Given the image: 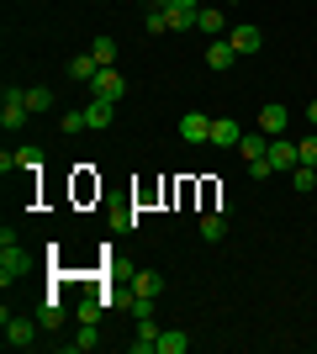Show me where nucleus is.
Instances as JSON below:
<instances>
[{"label": "nucleus", "mask_w": 317, "mask_h": 354, "mask_svg": "<svg viewBox=\"0 0 317 354\" xmlns=\"http://www.w3.org/2000/svg\"><path fill=\"white\" fill-rule=\"evenodd\" d=\"M222 233H227V212H206V217H201V238H206V243H217Z\"/></svg>", "instance_id": "nucleus-21"}, {"label": "nucleus", "mask_w": 317, "mask_h": 354, "mask_svg": "<svg viewBox=\"0 0 317 354\" xmlns=\"http://www.w3.org/2000/svg\"><path fill=\"white\" fill-rule=\"evenodd\" d=\"M27 117H32L27 90H21V85H6V101H0V127H21Z\"/></svg>", "instance_id": "nucleus-3"}, {"label": "nucleus", "mask_w": 317, "mask_h": 354, "mask_svg": "<svg viewBox=\"0 0 317 354\" xmlns=\"http://www.w3.org/2000/svg\"><path fill=\"white\" fill-rule=\"evenodd\" d=\"M307 122H312V127H317V101H312V106H307Z\"/></svg>", "instance_id": "nucleus-32"}, {"label": "nucleus", "mask_w": 317, "mask_h": 354, "mask_svg": "<svg viewBox=\"0 0 317 354\" xmlns=\"http://www.w3.org/2000/svg\"><path fill=\"white\" fill-rule=\"evenodd\" d=\"M27 106H32V117L48 111V106H53V90H48V85H27Z\"/></svg>", "instance_id": "nucleus-23"}, {"label": "nucleus", "mask_w": 317, "mask_h": 354, "mask_svg": "<svg viewBox=\"0 0 317 354\" xmlns=\"http://www.w3.org/2000/svg\"><path fill=\"white\" fill-rule=\"evenodd\" d=\"M238 153H243V164H249V169H254V164H270V138H265V133H243Z\"/></svg>", "instance_id": "nucleus-8"}, {"label": "nucleus", "mask_w": 317, "mask_h": 354, "mask_svg": "<svg viewBox=\"0 0 317 354\" xmlns=\"http://www.w3.org/2000/svg\"><path fill=\"white\" fill-rule=\"evenodd\" d=\"M111 111H117V101H101V95H95V101L85 106V127H95V133L111 127Z\"/></svg>", "instance_id": "nucleus-14"}, {"label": "nucleus", "mask_w": 317, "mask_h": 354, "mask_svg": "<svg viewBox=\"0 0 317 354\" xmlns=\"http://www.w3.org/2000/svg\"><path fill=\"white\" fill-rule=\"evenodd\" d=\"M159 349V323L153 317H137V339H133V354H153Z\"/></svg>", "instance_id": "nucleus-13"}, {"label": "nucleus", "mask_w": 317, "mask_h": 354, "mask_svg": "<svg viewBox=\"0 0 317 354\" xmlns=\"http://www.w3.org/2000/svg\"><path fill=\"white\" fill-rule=\"evenodd\" d=\"M95 344H101V333H95V323H79V333L69 344H64V349L69 354H85V349H95Z\"/></svg>", "instance_id": "nucleus-18"}, {"label": "nucleus", "mask_w": 317, "mask_h": 354, "mask_svg": "<svg viewBox=\"0 0 317 354\" xmlns=\"http://www.w3.org/2000/svg\"><path fill=\"white\" fill-rule=\"evenodd\" d=\"M291 185H296V191H317V169H312V164H296V169H291Z\"/></svg>", "instance_id": "nucleus-22"}, {"label": "nucleus", "mask_w": 317, "mask_h": 354, "mask_svg": "<svg viewBox=\"0 0 317 354\" xmlns=\"http://www.w3.org/2000/svg\"><path fill=\"white\" fill-rule=\"evenodd\" d=\"M206 64H211V69H233V64H238V48H233V43H227V37H217V43H206Z\"/></svg>", "instance_id": "nucleus-12"}, {"label": "nucleus", "mask_w": 317, "mask_h": 354, "mask_svg": "<svg viewBox=\"0 0 317 354\" xmlns=\"http://www.w3.org/2000/svg\"><path fill=\"white\" fill-rule=\"evenodd\" d=\"M196 32H206V37H222V11H217V6H201Z\"/></svg>", "instance_id": "nucleus-20"}, {"label": "nucleus", "mask_w": 317, "mask_h": 354, "mask_svg": "<svg viewBox=\"0 0 317 354\" xmlns=\"http://www.w3.org/2000/svg\"><path fill=\"white\" fill-rule=\"evenodd\" d=\"M286 127H291V111L280 101H265V106H259V133H265V138H280Z\"/></svg>", "instance_id": "nucleus-5"}, {"label": "nucleus", "mask_w": 317, "mask_h": 354, "mask_svg": "<svg viewBox=\"0 0 317 354\" xmlns=\"http://www.w3.org/2000/svg\"><path fill=\"white\" fill-rule=\"evenodd\" d=\"M296 164H302L296 143H291L286 133H280V138H270V169H296Z\"/></svg>", "instance_id": "nucleus-10"}, {"label": "nucleus", "mask_w": 317, "mask_h": 354, "mask_svg": "<svg viewBox=\"0 0 317 354\" xmlns=\"http://www.w3.org/2000/svg\"><path fill=\"white\" fill-rule=\"evenodd\" d=\"M27 265H32V259H27V249H21V238L6 227V233H0V286L11 291V281H21Z\"/></svg>", "instance_id": "nucleus-1"}, {"label": "nucleus", "mask_w": 317, "mask_h": 354, "mask_svg": "<svg viewBox=\"0 0 317 354\" xmlns=\"http://www.w3.org/2000/svg\"><path fill=\"white\" fill-rule=\"evenodd\" d=\"M169 6H175V0H148V11H169Z\"/></svg>", "instance_id": "nucleus-31"}, {"label": "nucleus", "mask_w": 317, "mask_h": 354, "mask_svg": "<svg viewBox=\"0 0 317 354\" xmlns=\"http://www.w3.org/2000/svg\"><path fill=\"white\" fill-rule=\"evenodd\" d=\"M185 349H191V339H185L180 328H159V349L153 354H185Z\"/></svg>", "instance_id": "nucleus-16"}, {"label": "nucleus", "mask_w": 317, "mask_h": 354, "mask_svg": "<svg viewBox=\"0 0 317 354\" xmlns=\"http://www.w3.org/2000/svg\"><path fill=\"white\" fill-rule=\"evenodd\" d=\"M206 143H211V148H238V143H243V127H238L233 117H217V122H211V138H206Z\"/></svg>", "instance_id": "nucleus-9"}, {"label": "nucleus", "mask_w": 317, "mask_h": 354, "mask_svg": "<svg viewBox=\"0 0 317 354\" xmlns=\"http://www.w3.org/2000/svg\"><path fill=\"white\" fill-rule=\"evenodd\" d=\"M59 127H64V133H85V111H64Z\"/></svg>", "instance_id": "nucleus-28"}, {"label": "nucleus", "mask_w": 317, "mask_h": 354, "mask_svg": "<svg viewBox=\"0 0 317 354\" xmlns=\"http://www.w3.org/2000/svg\"><path fill=\"white\" fill-rule=\"evenodd\" d=\"M111 227H117V233H127V227H137V217H133V212H117V217H111Z\"/></svg>", "instance_id": "nucleus-30"}, {"label": "nucleus", "mask_w": 317, "mask_h": 354, "mask_svg": "<svg viewBox=\"0 0 317 354\" xmlns=\"http://www.w3.org/2000/svg\"><path fill=\"white\" fill-rule=\"evenodd\" d=\"M227 43L238 48V59H254L259 48H265V27H254V21H243V27L227 32Z\"/></svg>", "instance_id": "nucleus-4"}, {"label": "nucleus", "mask_w": 317, "mask_h": 354, "mask_svg": "<svg viewBox=\"0 0 317 354\" xmlns=\"http://www.w3.org/2000/svg\"><path fill=\"white\" fill-rule=\"evenodd\" d=\"M222 6H238V0H222Z\"/></svg>", "instance_id": "nucleus-33"}, {"label": "nucleus", "mask_w": 317, "mask_h": 354, "mask_svg": "<svg viewBox=\"0 0 317 354\" xmlns=\"http://www.w3.org/2000/svg\"><path fill=\"white\" fill-rule=\"evenodd\" d=\"M90 90H95V95H101V101H122V95H127V80H122L117 69H95Z\"/></svg>", "instance_id": "nucleus-7"}, {"label": "nucleus", "mask_w": 317, "mask_h": 354, "mask_svg": "<svg viewBox=\"0 0 317 354\" xmlns=\"http://www.w3.org/2000/svg\"><path fill=\"white\" fill-rule=\"evenodd\" d=\"M95 69H101V64H95V53H75V59H69V80H79V85H90Z\"/></svg>", "instance_id": "nucleus-15"}, {"label": "nucleus", "mask_w": 317, "mask_h": 354, "mask_svg": "<svg viewBox=\"0 0 317 354\" xmlns=\"http://www.w3.org/2000/svg\"><path fill=\"white\" fill-rule=\"evenodd\" d=\"M37 323H43V333H59V323H64V307L53 301V296H48L43 307H37Z\"/></svg>", "instance_id": "nucleus-19"}, {"label": "nucleus", "mask_w": 317, "mask_h": 354, "mask_svg": "<svg viewBox=\"0 0 317 354\" xmlns=\"http://www.w3.org/2000/svg\"><path fill=\"white\" fill-rule=\"evenodd\" d=\"M16 169H43V148H37V143L16 148Z\"/></svg>", "instance_id": "nucleus-24"}, {"label": "nucleus", "mask_w": 317, "mask_h": 354, "mask_svg": "<svg viewBox=\"0 0 317 354\" xmlns=\"http://www.w3.org/2000/svg\"><path fill=\"white\" fill-rule=\"evenodd\" d=\"M75 317L79 323H101V296H85V301L75 307Z\"/></svg>", "instance_id": "nucleus-26"}, {"label": "nucleus", "mask_w": 317, "mask_h": 354, "mask_svg": "<svg viewBox=\"0 0 317 354\" xmlns=\"http://www.w3.org/2000/svg\"><path fill=\"white\" fill-rule=\"evenodd\" d=\"M143 27L159 37V32H169V21H164V11H148V16H143Z\"/></svg>", "instance_id": "nucleus-29"}, {"label": "nucleus", "mask_w": 317, "mask_h": 354, "mask_svg": "<svg viewBox=\"0 0 317 354\" xmlns=\"http://www.w3.org/2000/svg\"><path fill=\"white\" fill-rule=\"evenodd\" d=\"M196 16H201L196 0H175L164 11V21H169V32H196Z\"/></svg>", "instance_id": "nucleus-6"}, {"label": "nucleus", "mask_w": 317, "mask_h": 354, "mask_svg": "<svg viewBox=\"0 0 317 354\" xmlns=\"http://www.w3.org/2000/svg\"><path fill=\"white\" fill-rule=\"evenodd\" d=\"M180 138H185V143H206V138H211V117L185 111V117H180Z\"/></svg>", "instance_id": "nucleus-11"}, {"label": "nucleus", "mask_w": 317, "mask_h": 354, "mask_svg": "<svg viewBox=\"0 0 317 354\" xmlns=\"http://www.w3.org/2000/svg\"><path fill=\"white\" fill-rule=\"evenodd\" d=\"M0 328H6V349H32V344H37V328H43V323L11 317V307H6V312H0Z\"/></svg>", "instance_id": "nucleus-2"}, {"label": "nucleus", "mask_w": 317, "mask_h": 354, "mask_svg": "<svg viewBox=\"0 0 317 354\" xmlns=\"http://www.w3.org/2000/svg\"><path fill=\"white\" fill-rule=\"evenodd\" d=\"M296 153H302V164H312V169H317V133H307L302 143H296Z\"/></svg>", "instance_id": "nucleus-27"}, {"label": "nucleus", "mask_w": 317, "mask_h": 354, "mask_svg": "<svg viewBox=\"0 0 317 354\" xmlns=\"http://www.w3.org/2000/svg\"><path fill=\"white\" fill-rule=\"evenodd\" d=\"M95 64H101V69H111V64H117V43H111V37H95Z\"/></svg>", "instance_id": "nucleus-25"}, {"label": "nucleus", "mask_w": 317, "mask_h": 354, "mask_svg": "<svg viewBox=\"0 0 317 354\" xmlns=\"http://www.w3.org/2000/svg\"><path fill=\"white\" fill-rule=\"evenodd\" d=\"M133 291H137V296H153V301H159V291H164V275H159V270H137Z\"/></svg>", "instance_id": "nucleus-17"}]
</instances>
